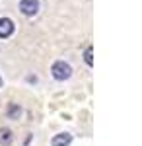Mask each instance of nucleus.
<instances>
[{
    "label": "nucleus",
    "mask_w": 142,
    "mask_h": 146,
    "mask_svg": "<svg viewBox=\"0 0 142 146\" xmlns=\"http://www.w3.org/2000/svg\"><path fill=\"white\" fill-rule=\"evenodd\" d=\"M51 72H53V76H55L56 80H66V78H70L72 68H70V64H66V62H62V60H58V62L53 64Z\"/></svg>",
    "instance_id": "nucleus-1"
},
{
    "label": "nucleus",
    "mask_w": 142,
    "mask_h": 146,
    "mask_svg": "<svg viewBox=\"0 0 142 146\" xmlns=\"http://www.w3.org/2000/svg\"><path fill=\"white\" fill-rule=\"evenodd\" d=\"M20 10H22L23 16H35L39 12V0H22Z\"/></svg>",
    "instance_id": "nucleus-2"
},
{
    "label": "nucleus",
    "mask_w": 142,
    "mask_h": 146,
    "mask_svg": "<svg viewBox=\"0 0 142 146\" xmlns=\"http://www.w3.org/2000/svg\"><path fill=\"white\" fill-rule=\"evenodd\" d=\"M14 33V22L10 18H0V37L6 39Z\"/></svg>",
    "instance_id": "nucleus-3"
},
{
    "label": "nucleus",
    "mask_w": 142,
    "mask_h": 146,
    "mask_svg": "<svg viewBox=\"0 0 142 146\" xmlns=\"http://www.w3.org/2000/svg\"><path fill=\"white\" fill-rule=\"evenodd\" d=\"M70 142H72V135L68 133H60L53 138V146H68Z\"/></svg>",
    "instance_id": "nucleus-4"
},
{
    "label": "nucleus",
    "mask_w": 142,
    "mask_h": 146,
    "mask_svg": "<svg viewBox=\"0 0 142 146\" xmlns=\"http://www.w3.org/2000/svg\"><path fill=\"white\" fill-rule=\"evenodd\" d=\"M12 131L10 129H0V144H4V146H8L12 142Z\"/></svg>",
    "instance_id": "nucleus-5"
},
{
    "label": "nucleus",
    "mask_w": 142,
    "mask_h": 146,
    "mask_svg": "<svg viewBox=\"0 0 142 146\" xmlns=\"http://www.w3.org/2000/svg\"><path fill=\"white\" fill-rule=\"evenodd\" d=\"M20 115H22V107L16 105V103H10L8 105V117L10 119H20Z\"/></svg>",
    "instance_id": "nucleus-6"
},
{
    "label": "nucleus",
    "mask_w": 142,
    "mask_h": 146,
    "mask_svg": "<svg viewBox=\"0 0 142 146\" xmlns=\"http://www.w3.org/2000/svg\"><path fill=\"white\" fill-rule=\"evenodd\" d=\"M86 62L90 64V66L94 64V58H92V47H88V49H86Z\"/></svg>",
    "instance_id": "nucleus-7"
},
{
    "label": "nucleus",
    "mask_w": 142,
    "mask_h": 146,
    "mask_svg": "<svg viewBox=\"0 0 142 146\" xmlns=\"http://www.w3.org/2000/svg\"><path fill=\"white\" fill-rule=\"evenodd\" d=\"M0 82H2V78H0Z\"/></svg>",
    "instance_id": "nucleus-8"
}]
</instances>
